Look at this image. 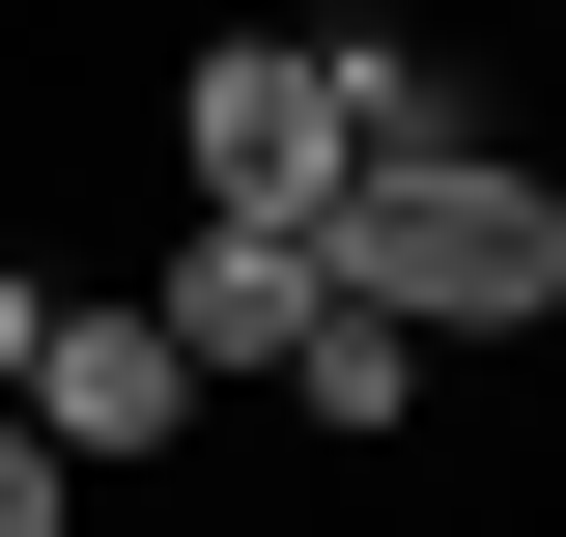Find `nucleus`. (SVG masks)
Returning a JSON list of instances; mask_svg holds the SVG:
<instances>
[{"label": "nucleus", "instance_id": "f257e3e1", "mask_svg": "<svg viewBox=\"0 0 566 537\" xmlns=\"http://www.w3.org/2000/svg\"><path fill=\"white\" fill-rule=\"evenodd\" d=\"M312 283L340 312H397V339H510V312H566V199L538 170H340V227H312Z\"/></svg>", "mask_w": 566, "mask_h": 537}, {"label": "nucleus", "instance_id": "f03ea898", "mask_svg": "<svg viewBox=\"0 0 566 537\" xmlns=\"http://www.w3.org/2000/svg\"><path fill=\"white\" fill-rule=\"evenodd\" d=\"M170 114H199V227H283V255L340 227V85H312V29H227Z\"/></svg>", "mask_w": 566, "mask_h": 537}, {"label": "nucleus", "instance_id": "7ed1b4c3", "mask_svg": "<svg viewBox=\"0 0 566 537\" xmlns=\"http://www.w3.org/2000/svg\"><path fill=\"white\" fill-rule=\"evenodd\" d=\"M0 424L85 481V453H170V424H199V368H170L142 312H29V397H0Z\"/></svg>", "mask_w": 566, "mask_h": 537}, {"label": "nucleus", "instance_id": "20e7f679", "mask_svg": "<svg viewBox=\"0 0 566 537\" xmlns=\"http://www.w3.org/2000/svg\"><path fill=\"white\" fill-rule=\"evenodd\" d=\"M312 312H340V283L283 255V227H199V255H170V312H142V339H170V368H312Z\"/></svg>", "mask_w": 566, "mask_h": 537}, {"label": "nucleus", "instance_id": "39448f33", "mask_svg": "<svg viewBox=\"0 0 566 537\" xmlns=\"http://www.w3.org/2000/svg\"><path fill=\"white\" fill-rule=\"evenodd\" d=\"M312 85H340V170H482V85L424 57V29H340Z\"/></svg>", "mask_w": 566, "mask_h": 537}, {"label": "nucleus", "instance_id": "423d86ee", "mask_svg": "<svg viewBox=\"0 0 566 537\" xmlns=\"http://www.w3.org/2000/svg\"><path fill=\"white\" fill-rule=\"evenodd\" d=\"M283 397H312V424H397V397H424V339H397V312H312V368H283Z\"/></svg>", "mask_w": 566, "mask_h": 537}, {"label": "nucleus", "instance_id": "0eeeda50", "mask_svg": "<svg viewBox=\"0 0 566 537\" xmlns=\"http://www.w3.org/2000/svg\"><path fill=\"white\" fill-rule=\"evenodd\" d=\"M0 537H57V453H29V424H0Z\"/></svg>", "mask_w": 566, "mask_h": 537}, {"label": "nucleus", "instance_id": "6e6552de", "mask_svg": "<svg viewBox=\"0 0 566 537\" xmlns=\"http://www.w3.org/2000/svg\"><path fill=\"white\" fill-rule=\"evenodd\" d=\"M29 312H57V283H0V397H29Z\"/></svg>", "mask_w": 566, "mask_h": 537}]
</instances>
